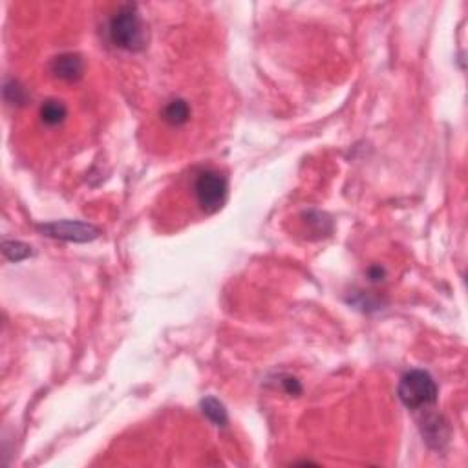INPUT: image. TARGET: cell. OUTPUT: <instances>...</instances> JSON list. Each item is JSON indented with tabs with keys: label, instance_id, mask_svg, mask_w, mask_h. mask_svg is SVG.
<instances>
[{
	"label": "cell",
	"instance_id": "6da1fadb",
	"mask_svg": "<svg viewBox=\"0 0 468 468\" xmlns=\"http://www.w3.org/2000/svg\"><path fill=\"white\" fill-rule=\"evenodd\" d=\"M108 37L112 44L127 51H139L145 48V26L132 4L121 6L115 15L110 18Z\"/></svg>",
	"mask_w": 468,
	"mask_h": 468
},
{
	"label": "cell",
	"instance_id": "7a4b0ae2",
	"mask_svg": "<svg viewBox=\"0 0 468 468\" xmlns=\"http://www.w3.org/2000/svg\"><path fill=\"white\" fill-rule=\"evenodd\" d=\"M397 393L406 408L417 410L436 403L437 384L432 375L424 369H412L403 375Z\"/></svg>",
	"mask_w": 468,
	"mask_h": 468
},
{
	"label": "cell",
	"instance_id": "3957f363",
	"mask_svg": "<svg viewBox=\"0 0 468 468\" xmlns=\"http://www.w3.org/2000/svg\"><path fill=\"white\" fill-rule=\"evenodd\" d=\"M227 179L218 170L205 168V170L196 174L194 198L196 203L200 205V209L203 213L213 214L222 209V205L227 200Z\"/></svg>",
	"mask_w": 468,
	"mask_h": 468
},
{
	"label": "cell",
	"instance_id": "277c9868",
	"mask_svg": "<svg viewBox=\"0 0 468 468\" xmlns=\"http://www.w3.org/2000/svg\"><path fill=\"white\" fill-rule=\"evenodd\" d=\"M39 231H42L46 236L57 238V240L64 241H75V244H84V241H91L99 238L101 231L94 227L91 223L84 222H53V223H44L39 225Z\"/></svg>",
	"mask_w": 468,
	"mask_h": 468
},
{
	"label": "cell",
	"instance_id": "5b68a950",
	"mask_svg": "<svg viewBox=\"0 0 468 468\" xmlns=\"http://www.w3.org/2000/svg\"><path fill=\"white\" fill-rule=\"evenodd\" d=\"M51 72L55 77H59L61 81L73 82L82 77L84 72V64L77 53H63L59 57H55L51 63Z\"/></svg>",
	"mask_w": 468,
	"mask_h": 468
},
{
	"label": "cell",
	"instance_id": "8992f818",
	"mask_svg": "<svg viewBox=\"0 0 468 468\" xmlns=\"http://www.w3.org/2000/svg\"><path fill=\"white\" fill-rule=\"evenodd\" d=\"M39 115H41V121L46 127H57V125H61L64 119L68 118V108L61 101L48 99L41 105Z\"/></svg>",
	"mask_w": 468,
	"mask_h": 468
},
{
	"label": "cell",
	"instance_id": "52a82bcc",
	"mask_svg": "<svg viewBox=\"0 0 468 468\" xmlns=\"http://www.w3.org/2000/svg\"><path fill=\"white\" fill-rule=\"evenodd\" d=\"M423 434L430 445L441 446L448 439V426L439 415H430L423 421Z\"/></svg>",
	"mask_w": 468,
	"mask_h": 468
},
{
	"label": "cell",
	"instance_id": "ba28073f",
	"mask_svg": "<svg viewBox=\"0 0 468 468\" xmlns=\"http://www.w3.org/2000/svg\"><path fill=\"white\" fill-rule=\"evenodd\" d=\"M189 118H191V106L183 99L170 101L163 110V119L172 127H182L189 121Z\"/></svg>",
	"mask_w": 468,
	"mask_h": 468
},
{
	"label": "cell",
	"instance_id": "9c48e42d",
	"mask_svg": "<svg viewBox=\"0 0 468 468\" xmlns=\"http://www.w3.org/2000/svg\"><path fill=\"white\" fill-rule=\"evenodd\" d=\"M201 412L210 423L216 424V426H225L227 424V412H225V406L220 403L218 399L214 397H207V399L201 400Z\"/></svg>",
	"mask_w": 468,
	"mask_h": 468
},
{
	"label": "cell",
	"instance_id": "30bf717a",
	"mask_svg": "<svg viewBox=\"0 0 468 468\" xmlns=\"http://www.w3.org/2000/svg\"><path fill=\"white\" fill-rule=\"evenodd\" d=\"M4 255L11 262H20V260L32 256V247L20 241H4Z\"/></svg>",
	"mask_w": 468,
	"mask_h": 468
},
{
	"label": "cell",
	"instance_id": "8fae6325",
	"mask_svg": "<svg viewBox=\"0 0 468 468\" xmlns=\"http://www.w3.org/2000/svg\"><path fill=\"white\" fill-rule=\"evenodd\" d=\"M368 274H369V280H372V282H379V280H382V277H384V269L372 267L368 271Z\"/></svg>",
	"mask_w": 468,
	"mask_h": 468
}]
</instances>
